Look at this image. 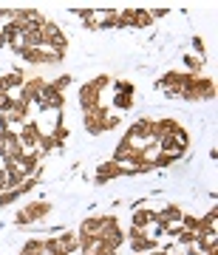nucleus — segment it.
<instances>
[{
	"instance_id": "f257e3e1",
	"label": "nucleus",
	"mask_w": 218,
	"mask_h": 255,
	"mask_svg": "<svg viewBox=\"0 0 218 255\" xmlns=\"http://www.w3.org/2000/svg\"><path fill=\"white\" fill-rule=\"evenodd\" d=\"M110 77L108 74H100L97 80H91V82H85L80 88V105H82V114L85 111H94V108H102V91L110 85Z\"/></svg>"
},
{
	"instance_id": "f03ea898",
	"label": "nucleus",
	"mask_w": 218,
	"mask_h": 255,
	"mask_svg": "<svg viewBox=\"0 0 218 255\" xmlns=\"http://www.w3.org/2000/svg\"><path fill=\"white\" fill-rule=\"evenodd\" d=\"M82 122H85V130H88L91 136H100V133H105V130L119 125V114H108L105 105H102V108L85 111V119H82Z\"/></svg>"
},
{
	"instance_id": "7ed1b4c3",
	"label": "nucleus",
	"mask_w": 218,
	"mask_h": 255,
	"mask_svg": "<svg viewBox=\"0 0 218 255\" xmlns=\"http://www.w3.org/2000/svg\"><path fill=\"white\" fill-rule=\"evenodd\" d=\"M100 241L105 247H110V250H119V247L125 244V233H122V227H119L116 216H100Z\"/></svg>"
},
{
	"instance_id": "20e7f679",
	"label": "nucleus",
	"mask_w": 218,
	"mask_h": 255,
	"mask_svg": "<svg viewBox=\"0 0 218 255\" xmlns=\"http://www.w3.org/2000/svg\"><path fill=\"white\" fill-rule=\"evenodd\" d=\"M184 100H216V82L210 80V77H193L187 85H184L182 91Z\"/></svg>"
},
{
	"instance_id": "39448f33",
	"label": "nucleus",
	"mask_w": 218,
	"mask_h": 255,
	"mask_svg": "<svg viewBox=\"0 0 218 255\" xmlns=\"http://www.w3.org/2000/svg\"><path fill=\"white\" fill-rule=\"evenodd\" d=\"M40 34H43V48L65 54V48H68V40H65V34L60 31V26H57V23H48V20H46V23L40 26Z\"/></svg>"
},
{
	"instance_id": "423d86ee",
	"label": "nucleus",
	"mask_w": 218,
	"mask_h": 255,
	"mask_svg": "<svg viewBox=\"0 0 218 255\" xmlns=\"http://www.w3.org/2000/svg\"><path fill=\"white\" fill-rule=\"evenodd\" d=\"M127 241H130V250L136 255H147V253H153V250H159V241L156 238L147 236V230H139V227H130L127 230Z\"/></svg>"
},
{
	"instance_id": "0eeeda50",
	"label": "nucleus",
	"mask_w": 218,
	"mask_h": 255,
	"mask_svg": "<svg viewBox=\"0 0 218 255\" xmlns=\"http://www.w3.org/2000/svg\"><path fill=\"white\" fill-rule=\"evenodd\" d=\"M193 80V74H182V71H167L159 80V88H162L164 94H170V97H182L184 85Z\"/></svg>"
},
{
	"instance_id": "6e6552de",
	"label": "nucleus",
	"mask_w": 218,
	"mask_h": 255,
	"mask_svg": "<svg viewBox=\"0 0 218 255\" xmlns=\"http://www.w3.org/2000/svg\"><path fill=\"white\" fill-rule=\"evenodd\" d=\"M48 213H51V204H48V201H31V204H26V207L14 216V221H17V224H34V221L46 219Z\"/></svg>"
},
{
	"instance_id": "1a4fd4ad",
	"label": "nucleus",
	"mask_w": 218,
	"mask_h": 255,
	"mask_svg": "<svg viewBox=\"0 0 218 255\" xmlns=\"http://www.w3.org/2000/svg\"><path fill=\"white\" fill-rule=\"evenodd\" d=\"M153 23V17H150V11L147 9H125L119 11V26L125 28H147Z\"/></svg>"
},
{
	"instance_id": "9d476101",
	"label": "nucleus",
	"mask_w": 218,
	"mask_h": 255,
	"mask_svg": "<svg viewBox=\"0 0 218 255\" xmlns=\"http://www.w3.org/2000/svg\"><path fill=\"white\" fill-rule=\"evenodd\" d=\"M20 57L28 60V63H34V65H51V63H60L65 54H60V51H48V48H23Z\"/></svg>"
},
{
	"instance_id": "9b49d317",
	"label": "nucleus",
	"mask_w": 218,
	"mask_h": 255,
	"mask_svg": "<svg viewBox=\"0 0 218 255\" xmlns=\"http://www.w3.org/2000/svg\"><path fill=\"white\" fill-rule=\"evenodd\" d=\"M40 136H43V130H40V122H37V119H28V122H23V125H20V130H17V139H20V145H23V150H31V147H37Z\"/></svg>"
},
{
	"instance_id": "f8f14e48",
	"label": "nucleus",
	"mask_w": 218,
	"mask_h": 255,
	"mask_svg": "<svg viewBox=\"0 0 218 255\" xmlns=\"http://www.w3.org/2000/svg\"><path fill=\"white\" fill-rule=\"evenodd\" d=\"M46 80H40V77H34V80H26L23 82V88L17 91V100L28 102V105H34V102H40V97H43V91H46Z\"/></svg>"
},
{
	"instance_id": "ddd939ff",
	"label": "nucleus",
	"mask_w": 218,
	"mask_h": 255,
	"mask_svg": "<svg viewBox=\"0 0 218 255\" xmlns=\"http://www.w3.org/2000/svg\"><path fill=\"white\" fill-rule=\"evenodd\" d=\"M40 111H63V94L57 91L54 85H46V91L40 97Z\"/></svg>"
},
{
	"instance_id": "4468645a",
	"label": "nucleus",
	"mask_w": 218,
	"mask_h": 255,
	"mask_svg": "<svg viewBox=\"0 0 218 255\" xmlns=\"http://www.w3.org/2000/svg\"><path fill=\"white\" fill-rule=\"evenodd\" d=\"M179 130H182V125L176 119H156V142L159 139H173Z\"/></svg>"
},
{
	"instance_id": "2eb2a0df",
	"label": "nucleus",
	"mask_w": 218,
	"mask_h": 255,
	"mask_svg": "<svg viewBox=\"0 0 218 255\" xmlns=\"http://www.w3.org/2000/svg\"><path fill=\"white\" fill-rule=\"evenodd\" d=\"M116 176H127L125 167L116 164V162H105V164H100V170H97V182L105 184V182H110V179H116Z\"/></svg>"
},
{
	"instance_id": "dca6fc26",
	"label": "nucleus",
	"mask_w": 218,
	"mask_h": 255,
	"mask_svg": "<svg viewBox=\"0 0 218 255\" xmlns=\"http://www.w3.org/2000/svg\"><path fill=\"white\" fill-rule=\"evenodd\" d=\"M182 216H184V213H182L179 204H164L162 213H156V219L164 221V224H170V227H173V224H182Z\"/></svg>"
},
{
	"instance_id": "f3484780",
	"label": "nucleus",
	"mask_w": 218,
	"mask_h": 255,
	"mask_svg": "<svg viewBox=\"0 0 218 255\" xmlns=\"http://www.w3.org/2000/svg\"><path fill=\"white\" fill-rule=\"evenodd\" d=\"M28 102H23V100H14V105H11V111L6 114V117L11 119V125L17 128V125H23V122H28Z\"/></svg>"
},
{
	"instance_id": "a211bd4d",
	"label": "nucleus",
	"mask_w": 218,
	"mask_h": 255,
	"mask_svg": "<svg viewBox=\"0 0 218 255\" xmlns=\"http://www.w3.org/2000/svg\"><path fill=\"white\" fill-rule=\"evenodd\" d=\"M156 221V213L153 210H145V207H136L133 210V227L139 230H150V224Z\"/></svg>"
},
{
	"instance_id": "6ab92c4d",
	"label": "nucleus",
	"mask_w": 218,
	"mask_h": 255,
	"mask_svg": "<svg viewBox=\"0 0 218 255\" xmlns=\"http://www.w3.org/2000/svg\"><path fill=\"white\" fill-rule=\"evenodd\" d=\"M100 216H94V219H85L80 224V233L77 236H82V238H100Z\"/></svg>"
},
{
	"instance_id": "aec40b11",
	"label": "nucleus",
	"mask_w": 218,
	"mask_h": 255,
	"mask_svg": "<svg viewBox=\"0 0 218 255\" xmlns=\"http://www.w3.org/2000/svg\"><path fill=\"white\" fill-rule=\"evenodd\" d=\"M57 238H60V247H63L68 255H74L80 250V236H77V233H60Z\"/></svg>"
},
{
	"instance_id": "412c9836",
	"label": "nucleus",
	"mask_w": 218,
	"mask_h": 255,
	"mask_svg": "<svg viewBox=\"0 0 218 255\" xmlns=\"http://www.w3.org/2000/svg\"><path fill=\"white\" fill-rule=\"evenodd\" d=\"M216 219H218V213L210 210L204 219H199V233H216Z\"/></svg>"
},
{
	"instance_id": "4be33fe9",
	"label": "nucleus",
	"mask_w": 218,
	"mask_h": 255,
	"mask_svg": "<svg viewBox=\"0 0 218 255\" xmlns=\"http://www.w3.org/2000/svg\"><path fill=\"white\" fill-rule=\"evenodd\" d=\"M113 108H116V111L133 108V94H122V91H116V97H113Z\"/></svg>"
},
{
	"instance_id": "5701e85b",
	"label": "nucleus",
	"mask_w": 218,
	"mask_h": 255,
	"mask_svg": "<svg viewBox=\"0 0 218 255\" xmlns=\"http://www.w3.org/2000/svg\"><path fill=\"white\" fill-rule=\"evenodd\" d=\"M20 255H46V244L43 241H28V244H23Z\"/></svg>"
},
{
	"instance_id": "b1692460",
	"label": "nucleus",
	"mask_w": 218,
	"mask_h": 255,
	"mask_svg": "<svg viewBox=\"0 0 218 255\" xmlns=\"http://www.w3.org/2000/svg\"><path fill=\"white\" fill-rule=\"evenodd\" d=\"M14 94H0V114H9L11 111V105H14Z\"/></svg>"
},
{
	"instance_id": "393cba45",
	"label": "nucleus",
	"mask_w": 218,
	"mask_h": 255,
	"mask_svg": "<svg viewBox=\"0 0 218 255\" xmlns=\"http://www.w3.org/2000/svg\"><path fill=\"white\" fill-rule=\"evenodd\" d=\"M51 85H54L57 91L63 94V91H65V88H68V85H71V77H60V80H57V82H51Z\"/></svg>"
},
{
	"instance_id": "a878e982",
	"label": "nucleus",
	"mask_w": 218,
	"mask_h": 255,
	"mask_svg": "<svg viewBox=\"0 0 218 255\" xmlns=\"http://www.w3.org/2000/svg\"><path fill=\"white\" fill-rule=\"evenodd\" d=\"M193 48H196L199 54H204V43H201V37H196V40H193Z\"/></svg>"
}]
</instances>
